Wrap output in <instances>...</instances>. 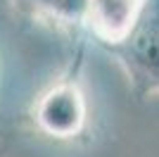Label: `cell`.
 Wrapping results in <instances>:
<instances>
[{
  "instance_id": "obj_1",
  "label": "cell",
  "mask_w": 159,
  "mask_h": 157,
  "mask_svg": "<svg viewBox=\"0 0 159 157\" xmlns=\"http://www.w3.org/2000/svg\"><path fill=\"white\" fill-rule=\"evenodd\" d=\"M100 45L124 69L135 100L159 95V0H143L126 33Z\"/></svg>"
},
{
  "instance_id": "obj_2",
  "label": "cell",
  "mask_w": 159,
  "mask_h": 157,
  "mask_svg": "<svg viewBox=\"0 0 159 157\" xmlns=\"http://www.w3.org/2000/svg\"><path fill=\"white\" fill-rule=\"evenodd\" d=\"M86 98L74 81H60L36 102L33 119L43 133L52 138H74L86 124Z\"/></svg>"
},
{
  "instance_id": "obj_3",
  "label": "cell",
  "mask_w": 159,
  "mask_h": 157,
  "mask_svg": "<svg viewBox=\"0 0 159 157\" xmlns=\"http://www.w3.org/2000/svg\"><path fill=\"white\" fill-rule=\"evenodd\" d=\"M143 0H88V29L98 43H109L126 33Z\"/></svg>"
},
{
  "instance_id": "obj_4",
  "label": "cell",
  "mask_w": 159,
  "mask_h": 157,
  "mask_svg": "<svg viewBox=\"0 0 159 157\" xmlns=\"http://www.w3.org/2000/svg\"><path fill=\"white\" fill-rule=\"evenodd\" d=\"M19 5L36 19L55 26H88V0H19Z\"/></svg>"
}]
</instances>
